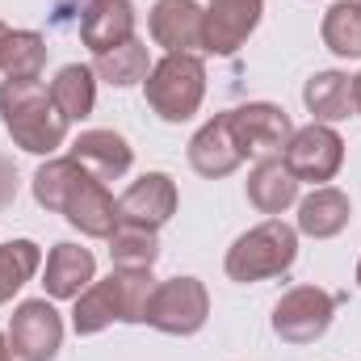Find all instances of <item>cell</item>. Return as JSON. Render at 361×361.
<instances>
[{"mask_svg":"<svg viewBox=\"0 0 361 361\" xmlns=\"http://www.w3.org/2000/svg\"><path fill=\"white\" fill-rule=\"evenodd\" d=\"M92 281H97V257L89 248L63 240V244H55L47 252V261H42V290H47L51 302L80 298V290H89Z\"/></svg>","mask_w":361,"mask_h":361,"instance_id":"9a60e30c","label":"cell"},{"mask_svg":"<svg viewBox=\"0 0 361 361\" xmlns=\"http://www.w3.org/2000/svg\"><path fill=\"white\" fill-rule=\"evenodd\" d=\"M63 219H68L80 235H89V240H109V235L118 231V223H122V219H118V197L109 193L105 180L89 177V173L76 177L68 202H63Z\"/></svg>","mask_w":361,"mask_h":361,"instance_id":"7c38bea8","label":"cell"},{"mask_svg":"<svg viewBox=\"0 0 361 361\" xmlns=\"http://www.w3.org/2000/svg\"><path fill=\"white\" fill-rule=\"evenodd\" d=\"M0 361H13V345H8V336H0Z\"/></svg>","mask_w":361,"mask_h":361,"instance_id":"f546056e","label":"cell"},{"mask_svg":"<svg viewBox=\"0 0 361 361\" xmlns=\"http://www.w3.org/2000/svg\"><path fill=\"white\" fill-rule=\"evenodd\" d=\"M109 261H114V269L152 273V265L160 261V240H156V231L118 223V231L109 235Z\"/></svg>","mask_w":361,"mask_h":361,"instance_id":"cb8c5ba5","label":"cell"},{"mask_svg":"<svg viewBox=\"0 0 361 361\" xmlns=\"http://www.w3.org/2000/svg\"><path fill=\"white\" fill-rule=\"evenodd\" d=\"M357 286H361V261H357Z\"/></svg>","mask_w":361,"mask_h":361,"instance_id":"1f68e13d","label":"cell"},{"mask_svg":"<svg viewBox=\"0 0 361 361\" xmlns=\"http://www.w3.org/2000/svg\"><path fill=\"white\" fill-rule=\"evenodd\" d=\"M336 294H328L324 286H294L273 302V336L281 345H315L336 315Z\"/></svg>","mask_w":361,"mask_h":361,"instance_id":"5b68a950","label":"cell"},{"mask_svg":"<svg viewBox=\"0 0 361 361\" xmlns=\"http://www.w3.org/2000/svg\"><path fill=\"white\" fill-rule=\"evenodd\" d=\"M248 202L269 214V219H281L290 206H298V177L286 169L281 156H265L252 164L248 173Z\"/></svg>","mask_w":361,"mask_h":361,"instance_id":"d6986e66","label":"cell"},{"mask_svg":"<svg viewBox=\"0 0 361 361\" xmlns=\"http://www.w3.org/2000/svg\"><path fill=\"white\" fill-rule=\"evenodd\" d=\"M265 0H210L206 4V55H235L261 25Z\"/></svg>","mask_w":361,"mask_h":361,"instance_id":"4fadbf2b","label":"cell"},{"mask_svg":"<svg viewBox=\"0 0 361 361\" xmlns=\"http://www.w3.org/2000/svg\"><path fill=\"white\" fill-rule=\"evenodd\" d=\"M210 319V294L197 277H169L156 281L152 302H147V328L164 332V336H193L202 332Z\"/></svg>","mask_w":361,"mask_h":361,"instance_id":"8992f818","label":"cell"},{"mask_svg":"<svg viewBox=\"0 0 361 361\" xmlns=\"http://www.w3.org/2000/svg\"><path fill=\"white\" fill-rule=\"evenodd\" d=\"M4 38H8V25H4V21H0V47H4Z\"/></svg>","mask_w":361,"mask_h":361,"instance_id":"4dcf8cb0","label":"cell"},{"mask_svg":"<svg viewBox=\"0 0 361 361\" xmlns=\"http://www.w3.org/2000/svg\"><path fill=\"white\" fill-rule=\"evenodd\" d=\"M135 38V4L130 0H89L80 8V42L92 55H105Z\"/></svg>","mask_w":361,"mask_h":361,"instance_id":"ac0fdd59","label":"cell"},{"mask_svg":"<svg viewBox=\"0 0 361 361\" xmlns=\"http://www.w3.org/2000/svg\"><path fill=\"white\" fill-rule=\"evenodd\" d=\"M143 97L160 122H173V126L189 122L206 101L202 55H164L160 63H152V72L143 80Z\"/></svg>","mask_w":361,"mask_h":361,"instance_id":"277c9868","label":"cell"},{"mask_svg":"<svg viewBox=\"0 0 361 361\" xmlns=\"http://www.w3.org/2000/svg\"><path fill=\"white\" fill-rule=\"evenodd\" d=\"M281 160L298 177V185H328L345 169V139L336 135V126H324V122L294 126Z\"/></svg>","mask_w":361,"mask_h":361,"instance_id":"52a82bcc","label":"cell"},{"mask_svg":"<svg viewBox=\"0 0 361 361\" xmlns=\"http://www.w3.org/2000/svg\"><path fill=\"white\" fill-rule=\"evenodd\" d=\"M4 336L17 361H55L63 349V315L55 311L51 298H25L13 307Z\"/></svg>","mask_w":361,"mask_h":361,"instance_id":"ba28073f","label":"cell"},{"mask_svg":"<svg viewBox=\"0 0 361 361\" xmlns=\"http://www.w3.org/2000/svg\"><path fill=\"white\" fill-rule=\"evenodd\" d=\"M324 47L341 59H361V0H336L324 13Z\"/></svg>","mask_w":361,"mask_h":361,"instance_id":"d4e9b609","label":"cell"},{"mask_svg":"<svg viewBox=\"0 0 361 361\" xmlns=\"http://www.w3.org/2000/svg\"><path fill=\"white\" fill-rule=\"evenodd\" d=\"M80 173L85 169L72 156H47L38 164V173H34V202L42 210H51V214H63V202H68V193H72Z\"/></svg>","mask_w":361,"mask_h":361,"instance_id":"484cf974","label":"cell"},{"mask_svg":"<svg viewBox=\"0 0 361 361\" xmlns=\"http://www.w3.org/2000/svg\"><path fill=\"white\" fill-rule=\"evenodd\" d=\"M177 180L169 173H143L139 180H130L118 197V219L130 223V227H147V231H160L173 214H177Z\"/></svg>","mask_w":361,"mask_h":361,"instance_id":"8fae6325","label":"cell"},{"mask_svg":"<svg viewBox=\"0 0 361 361\" xmlns=\"http://www.w3.org/2000/svg\"><path fill=\"white\" fill-rule=\"evenodd\" d=\"M185 156H189V169H193L197 177H206V180L231 177V173L244 164V152H240V143H235V135H231L227 109H223V114H214V118H210L193 139H189Z\"/></svg>","mask_w":361,"mask_h":361,"instance_id":"5bb4252c","label":"cell"},{"mask_svg":"<svg viewBox=\"0 0 361 361\" xmlns=\"http://www.w3.org/2000/svg\"><path fill=\"white\" fill-rule=\"evenodd\" d=\"M0 122L8 139L30 156H55L68 143V118L55 109L51 89L38 80H4L0 85Z\"/></svg>","mask_w":361,"mask_h":361,"instance_id":"6da1fadb","label":"cell"},{"mask_svg":"<svg viewBox=\"0 0 361 361\" xmlns=\"http://www.w3.org/2000/svg\"><path fill=\"white\" fill-rule=\"evenodd\" d=\"M34 273H42V248L34 240H8V244H0V307L25 281H34Z\"/></svg>","mask_w":361,"mask_h":361,"instance_id":"4316f807","label":"cell"},{"mask_svg":"<svg viewBox=\"0 0 361 361\" xmlns=\"http://www.w3.org/2000/svg\"><path fill=\"white\" fill-rule=\"evenodd\" d=\"M68 156L97 180H122L135 164V147L118 130H85L68 147Z\"/></svg>","mask_w":361,"mask_h":361,"instance_id":"2e32d148","label":"cell"},{"mask_svg":"<svg viewBox=\"0 0 361 361\" xmlns=\"http://www.w3.org/2000/svg\"><path fill=\"white\" fill-rule=\"evenodd\" d=\"M17 202V169L8 156H0V210H8Z\"/></svg>","mask_w":361,"mask_h":361,"instance_id":"83f0119b","label":"cell"},{"mask_svg":"<svg viewBox=\"0 0 361 361\" xmlns=\"http://www.w3.org/2000/svg\"><path fill=\"white\" fill-rule=\"evenodd\" d=\"M47 89H51L55 109L68 122H85L92 109H97V72H92L89 63H63Z\"/></svg>","mask_w":361,"mask_h":361,"instance_id":"44dd1931","label":"cell"},{"mask_svg":"<svg viewBox=\"0 0 361 361\" xmlns=\"http://www.w3.org/2000/svg\"><path fill=\"white\" fill-rule=\"evenodd\" d=\"M298 261V227H290L286 219H265L257 227H248L223 257V269L231 281L252 286V281H269L290 273Z\"/></svg>","mask_w":361,"mask_h":361,"instance_id":"3957f363","label":"cell"},{"mask_svg":"<svg viewBox=\"0 0 361 361\" xmlns=\"http://www.w3.org/2000/svg\"><path fill=\"white\" fill-rule=\"evenodd\" d=\"M147 30H152V42L164 47V55L206 51V8L197 0H156Z\"/></svg>","mask_w":361,"mask_h":361,"instance_id":"30bf717a","label":"cell"},{"mask_svg":"<svg viewBox=\"0 0 361 361\" xmlns=\"http://www.w3.org/2000/svg\"><path fill=\"white\" fill-rule=\"evenodd\" d=\"M92 72L97 80H105L109 89H130V85H143L147 72H152V51L143 38H126L122 47L105 51V55H92Z\"/></svg>","mask_w":361,"mask_h":361,"instance_id":"7402d4cb","label":"cell"},{"mask_svg":"<svg viewBox=\"0 0 361 361\" xmlns=\"http://www.w3.org/2000/svg\"><path fill=\"white\" fill-rule=\"evenodd\" d=\"M152 290H156L152 273L114 269L109 277L92 281L89 290H80V298H72V332L97 336L109 324H143Z\"/></svg>","mask_w":361,"mask_h":361,"instance_id":"7a4b0ae2","label":"cell"},{"mask_svg":"<svg viewBox=\"0 0 361 361\" xmlns=\"http://www.w3.org/2000/svg\"><path fill=\"white\" fill-rule=\"evenodd\" d=\"M47 68V38L38 30H8L0 47V72L4 80H38Z\"/></svg>","mask_w":361,"mask_h":361,"instance_id":"603a6c76","label":"cell"},{"mask_svg":"<svg viewBox=\"0 0 361 361\" xmlns=\"http://www.w3.org/2000/svg\"><path fill=\"white\" fill-rule=\"evenodd\" d=\"M227 122H231V135H235L244 160H248V156H257V160H265V156H281L286 143H290V135H294L290 114H286L281 105H273V101H248V105H235V109H227Z\"/></svg>","mask_w":361,"mask_h":361,"instance_id":"9c48e42d","label":"cell"},{"mask_svg":"<svg viewBox=\"0 0 361 361\" xmlns=\"http://www.w3.org/2000/svg\"><path fill=\"white\" fill-rule=\"evenodd\" d=\"M302 105L311 114V122H324V126H336L345 118H353V76L328 68V72H315L307 85H302Z\"/></svg>","mask_w":361,"mask_h":361,"instance_id":"ffe728a7","label":"cell"},{"mask_svg":"<svg viewBox=\"0 0 361 361\" xmlns=\"http://www.w3.org/2000/svg\"><path fill=\"white\" fill-rule=\"evenodd\" d=\"M353 219V202L336 185H311L307 197H298V235L311 240H336Z\"/></svg>","mask_w":361,"mask_h":361,"instance_id":"e0dca14e","label":"cell"},{"mask_svg":"<svg viewBox=\"0 0 361 361\" xmlns=\"http://www.w3.org/2000/svg\"><path fill=\"white\" fill-rule=\"evenodd\" d=\"M353 109H357V118H361V72L353 76Z\"/></svg>","mask_w":361,"mask_h":361,"instance_id":"f1b7e54d","label":"cell"}]
</instances>
